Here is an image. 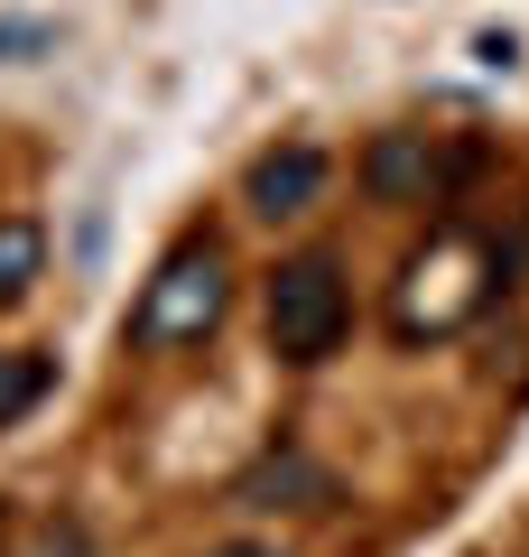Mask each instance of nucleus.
<instances>
[{
	"mask_svg": "<svg viewBox=\"0 0 529 557\" xmlns=\"http://www.w3.org/2000/svg\"><path fill=\"white\" fill-rule=\"evenodd\" d=\"M260 325H270L279 362H325L334 344L353 335V288L334 251H297L270 270V298H260Z\"/></svg>",
	"mask_w": 529,
	"mask_h": 557,
	"instance_id": "obj_1",
	"label": "nucleus"
},
{
	"mask_svg": "<svg viewBox=\"0 0 529 557\" xmlns=\"http://www.w3.org/2000/svg\"><path fill=\"white\" fill-rule=\"evenodd\" d=\"M233 307V270L214 242H176L131 298V344H205Z\"/></svg>",
	"mask_w": 529,
	"mask_h": 557,
	"instance_id": "obj_2",
	"label": "nucleus"
},
{
	"mask_svg": "<svg viewBox=\"0 0 529 557\" xmlns=\"http://www.w3.org/2000/svg\"><path fill=\"white\" fill-rule=\"evenodd\" d=\"M465 168H473V149L436 159L428 131H381L372 149H362V196H372V205H428V196H446Z\"/></svg>",
	"mask_w": 529,
	"mask_h": 557,
	"instance_id": "obj_3",
	"label": "nucleus"
},
{
	"mask_svg": "<svg viewBox=\"0 0 529 557\" xmlns=\"http://www.w3.org/2000/svg\"><path fill=\"white\" fill-rule=\"evenodd\" d=\"M325 177H334L325 149L288 139V149H260V159H251V177H242V205H251L260 223H288V214H307V205L325 196Z\"/></svg>",
	"mask_w": 529,
	"mask_h": 557,
	"instance_id": "obj_4",
	"label": "nucleus"
},
{
	"mask_svg": "<svg viewBox=\"0 0 529 557\" xmlns=\"http://www.w3.org/2000/svg\"><path fill=\"white\" fill-rule=\"evenodd\" d=\"M233 502L242 511H279V502H325V474H316L297 446H279V456H260L251 474L233 483Z\"/></svg>",
	"mask_w": 529,
	"mask_h": 557,
	"instance_id": "obj_5",
	"label": "nucleus"
},
{
	"mask_svg": "<svg viewBox=\"0 0 529 557\" xmlns=\"http://www.w3.org/2000/svg\"><path fill=\"white\" fill-rule=\"evenodd\" d=\"M38 270H47V233H38L28 214H0V307L28 298V288H38Z\"/></svg>",
	"mask_w": 529,
	"mask_h": 557,
	"instance_id": "obj_6",
	"label": "nucleus"
},
{
	"mask_svg": "<svg viewBox=\"0 0 529 557\" xmlns=\"http://www.w3.org/2000/svg\"><path fill=\"white\" fill-rule=\"evenodd\" d=\"M47 391H57V362L47 354H0V428H20Z\"/></svg>",
	"mask_w": 529,
	"mask_h": 557,
	"instance_id": "obj_7",
	"label": "nucleus"
},
{
	"mask_svg": "<svg viewBox=\"0 0 529 557\" xmlns=\"http://www.w3.org/2000/svg\"><path fill=\"white\" fill-rule=\"evenodd\" d=\"M205 557H279L270 539H223V548H205Z\"/></svg>",
	"mask_w": 529,
	"mask_h": 557,
	"instance_id": "obj_8",
	"label": "nucleus"
}]
</instances>
